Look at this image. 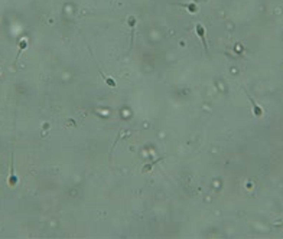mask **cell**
I'll use <instances>...</instances> for the list:
<instances>
[{"label":"cell","instance_id":"1","mask_svg":"<svg viewBox=\"0 0 283 239\" xmlns=\"http://www.w3.org/2000/svg\"><path fill=\"white\" fill-rule=\"evenodd\" d=\"M195 32H196V35H198V37L201 39V42H202V46H204L205 52L208 53V43H207V37H205V27L202 26L201 23H196V25H195Z\"/></svg>","mask_w":283,"mask_h":239},{"label":"cell","instance_id":"2","mask_svg":"<svg viewBox=\"0 0 283 239\" xmlns=\"http://www.w3.org/2000/svg\"><path fill=\"white\" fill-rule=\"evenodd\" d=\"M18 176L15 174V168H13V156H12V161H10V174H9V179H8V184L10 187H15L18 184Z\"/></svg>","mask_w":283,"mask_h":239},{"label":"cell","instance_id":"3","mask_svg":"<svg viewBox=\"0 0 283 239\" xmlns=\"http://www.w3.org/2000/svg\"><path fill=\"white\" fill-rule=\"evenodd\" d=\"M26 48H28V39H26V37H22V39L19 41V51H18V55H16V58H15V66H16V64H18V61H19L22 52Z\"/></svg>","mask_w":283,"mask_h":239},{"label":"cell","instance_id":"4","mask_svg":"<svg viewBox=\"0 0 283 239\" xmlns=\"http://www.w3.org/2000/svg\"><path fill=\"white\" fill-rule=\"evenodd\" d=\"M127 25H129V27H132V45H133L134 29H136V17H134V16H129V17H127Z\"/></svg>","mask_w":283,"mask_h":239},{"label":"cell","instance_id":"5","mask_svg":"<svg viewBox=\"0 0 283 239\" xmlns=\"http://www.w3.org/2000/svg\"><path fill=\"white\" fill-rule=\"evenodd\" d=\"M178 6H182V7L188 9L191 13H196V12H198V6L194 3H178Z\"/></svg>","mask_w":283,"mask_h":239},{"label":"cell","instance_id":"6","mask_svg":"<svg viewBox=\"0 0 283 239\" xmlns=\"http://www.w3.org/2000/svg\"><path fill=\"white\" fill-rule=\"evenodd\" d=\"M103 75V74H101ZM103 78H104V81H106V84L107 85H110V86H117V82H116V81H114L113 78H111V76H104V75H103Z\"/></svg>","mask_w":283,"mask_h":239},{"label":"cell","instance_id":"7","mask_svg":"<svg viewBox=\"0 0 283 239\" xmlns=\"http://www.w3.org/2000/svg\"><path fill=\"white\" fill-rule=\"evenodd\" d=\"M114 3V0H110V4H113Z\"/></svg>","mask_w":283,"mask_h":239},{"label":"cell","instance_id":"8","mask_svg":"<svg viewBox=\"0 0 283 239\" xmlns=\"http://www.w3.org/2000/svg\"><path fill=\"white\" fill-rule=\"evenodd\" d=\"M0 72H2V69H0Z\"/></svg>","mask_w":283,"mask_h":239}]
</instances>
